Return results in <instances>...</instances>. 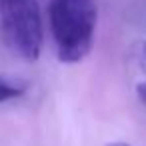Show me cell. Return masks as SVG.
Instances as JSON below:
<instances>
[{
  "label": "cell",
  "mask_w": 146,
  "mask_h": 146,
  "mask_svg": "<svg viewBox=\"0 0 146 146\" xmlns=\"http://www.w3.org/2000/svg\"><path fill=\"white\" fill-rule=\"evenodd\" d=\"M46 8L58 60L74 64L86 58L98 18L94 0H48Z\"/></svg>",
  "instance_id": "cell-1"
},
{
  "label": "cell",
  "mask_w": 146,
  "mask_h": 146,
  "mask_svg": "<svg viewBox=\"0 0 146 146\" xmlns=\"http://www.w3.org/2000/svg\"><path fill=\"white\" fill-rule=\"evenodd\" d=\"M0 28L16 56L28 62L38 60L44 40L38 0H0Z\"/></svg>",
  "instance_id": "cell-2"
},
{
  "label": "cell",
  "mask_w": 146,
  "mask_h": 146,
  "mask_svg": "<svg viewBox=\"0 0 146 146\" xmlns=\"http://www.w3.org/2000/svg\"><path fill=\"white\" fill-rule=\"evenodd\" d=\"M28 84L20 78H8V76H0V102H6L12 98H18L26 92Z\"/></svg>",
  "instance_id": "cell-3"
},
{
  "label": "cell",
  "mask_w": 146,
  "mask_h": 146,
  "mask_svg": "<svg viewBox=\"0 0 146 146\" xmlns=\"http://www.w3.org/2000/svg\"><path fill=\"white\" fill-rule=\"evenodd\" d=\"M136 58H138L140 70L146 74V40H142V42L138 44V54H136Z\"/></svg>",
  "instance_id": "cell-4"
},
{
  "label": "cell",
  "mask_w": 146,
  "mask_h": 146,
  "mask_svg": "<svg viewBox=\"0 0 146 146\" xmlns=\"http://www.w3.org/2000/svg\"><path fill=\"white\" fill-rule=\"evenodd\" d=\"M136 96L142 104H146V82H138L136 84Z\"/></svg>",
  "instance_id": "cell-5"
},
{
  "label": "cell",
  "mask_w": 146,
  "mask_h": 146,
  "mask_svg": "<svg viewBox=\"0 0 146 146\" xmlns=\"http://www.w3.org/2000/svg\"><path fill=\"white\" fill-rule=\"evenodd\" d=\"M104 146H132V144H128V142H108Z\"/></svg>",
  "instance_id": "cell-6"
}]
</instances>
